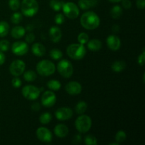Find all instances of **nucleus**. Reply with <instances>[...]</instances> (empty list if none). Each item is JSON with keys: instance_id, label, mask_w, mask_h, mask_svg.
I'll return each mask as SVG.
<instances>
[{"instance_id": "24", "label": "nucleus", "mask_w": 145, "mask_h": 145, "mask_svg": "<svg viewBox=\"0 0 145 145\" xmlns=\"http://www.w3.org/2000/svg\"><path fill=\"white\" fill-rule=\"evenodd\" d=\"M9 32V25L6 21H0V37L3 38L8 35Z\"/></svg>"}, {"instance_id": "6", "label": "nucleus", "mask_w": 145, "mask_h": 145, "mask_svg": "<svg viewBox=\"0 0 145 145\" xmlns=\"http://www.w3.org/2000/svg\"><path fill=\"white\" fill-rule=\"evenodd\" d=\"M57 70L61 76L65 78H69L73 74L72 64L67 59H62L57 64Z\"/></svg>"}, {"instance_id": "20", "label": "nucleus", "mask_w": 145, "mask_h": 145, "mask_svg": "<svg viewBox=\"0 0 145 145\" xmlns=\"http://www.w3.org/2000/svg\"><path fill=\"white\" fill-rule=\"evenodd\" d=\"M87 47L91 51H99L102 47V43L99 40L92 39L87 42Z\"/></svg>"}, {"instance_id": "39", "label": "nucleus", "mask_w": 145, "mask_h": 145, "mask_svg": "<svg viewBox=\"0 0 145 145\" xmlns=\"http://www.w3.org/2000/svg\"><path fill=\"white\" fill-rule=\"evenodd\" d=\"M35 35L33 33H29L25 36V41L28 43H32L34 40H35Z\"/></svg>"}, {"instance_id": "19", "label": "nucleus", "mask_w": 145, "mask_h": 145, "mask_svg": "<svg viewBox=\"0 0 145 145\" xmlns=\"http://www.w3.org/2000/svg\"><path fill=\"white\" fill-rule=\"evenodd\" d=\"M25 29L22 26H15L12 28L11 31V36L16 39H20L25 35Z\"/></svg>"}, {"instance_id": "36", "label": "nucleus", "mask_w": 145, "mask_h": 145, "mask_svg": "<svg viewBox=\"0 0 145 145\" xmlns=\"http://www.w3.org/2000/svg\"><path fill=\"white\" fill-rule=\"evenodd\" d=\"M10 42L7 40H2L0 41V51L6 52L9 49Z\"/></svg>"}, {"instance_id": "15", "label": "nucleus", "mask_w": 145, "mask_h": 145, "mask_svg": "<svg viewBox=\"0 0 145 145\" xmlns=\"http://www.w3.org/2000/svg\"><path fill=\"white\" fill-rule=\"evenodd\" d=\"M107 45L110 50L113 51H117L120 49L121 45V41L120 38L115 35H110L106 40Z\"/></svg>"}, {"instance_id": "23", "label": "nucleus", "mask_w": 145, "mask_h": 145, "mask_svg": "<svg viewBox=\"0 0 145 145\" xmlns=\"http://www.w3.org/2000/svg\"><path fill=\"white\" fill-rule=\"evenodd\" d=\"M122 14H123V9L121 7L118 5L114 6L110 10V16L115 19L120 18L122 16Z\"/></svg>"}, {"instance_id": "29", "label": "nucleus", "mask_w": 145, "mask_h": 145, "mask_svg": "<svg viewBox=\"0 0 145 145\" xmlns=\"http://www.w3.org/2000/svg\"><path fill=\"white\" fill-rule=\"evenodd\" d=\"M52 115L49 113H44L40 116V122L41 124L47 125L50 123L52 120Z\"/></svg>"}, {"instance_id": "14", "label": "nucleus", "mask_w": 145, "mask_h": 145, "mask_svg": "<svg viewBox=\"0 0 145 145\" xmlns=\"http://www.w3.org/2000/svg\"><path fill=\"white\" fill-rule=\"evenodd\" d=\"M65 90L69 95L76 96L82 92V88L79 82H70L65 86Z\"/></svg>"}, {"instance_id": "22", "label": "nucleus", "mask_w": 145, "mask_h": 145, "mask_svg": "<svg viewBox=\"0 0 145 145\" xmlns=\"http://www.w3.org/2000/svg\"><path fill=\"white\" fill-rule=\"evenodd\" d=\"M126 67V64L124 61H116L111 65V68L115 72H120Z\"/></svg>"}, {"instance_id": "32", "label": "nucleus", "mask_w": 145, "mask_h": 145, "mask_svg": "<svg viewBox=\"0 0 145 145\" xmlns=\"http://www.w3.org/2000/svg\"><path fill=\"white\" fill-rule=\"evenodd\" d=\"M126 137H127L126 133L124 131H123V130H120V131H118L116 133L115 139H116V141L118 143H121L123 142L126 140Z\"/></svg>"}, {"instance_id": "27", "label": "nucleus", "mask_w": 145, "mask_h": 145, "mask_svg": "<svg viewBox=\"0 0 145 145\" xmlns=\"http://www.w3.org/2000/svg\"><path fill=\"white\" fill-rule=\"evenodd\" d=\"M24 78L27 82H33L37 78L36 73L33 70H28L24 73Z\"/></svg>"}, {"instance_id": "12", "label": "nucleus", "mask_w": 145, "mask_h": 145, "mask_svg": "<svg viewBox=\"0 0 145 145\" xmlns=\"http://www.w3.org/2000/svg\"><path fill=\"white\" fill-rule=\"evenodd\" d=\"M36 135L38 138L43 142L49 143L52 140V135L51 132L48 128L44 127H40L37 130Z\"/></svg>"}, {"instance_id": "2", "label": "nucleus", "mask_w": 145, "mask_h": 145, "mask_svg": "<svg viewBox=\"0 0 145 145\" xmlns=\"http://www.w3.org/2000/svg\"><path fill=\"white\" fill-rule=\"evenodd\" d=\"M67 53L68 56L75 60H79L84 57L86 50L84 45L82 44H71L67 48Z\"/></svg>"}, {"instance_id": "42", "label": "nucleus", "mask_w": 145, "mask_h": 145, "mask_svg": "<svg viewBox=\"0 0 145 145\" xmlns=\"http://www.w3.org/2000/svg\"><path fill=\"white\" fill-rule=\"evenodd\" d=\"M137 8L140 9H144L145 6V0H137L136 1Z\"/></svg>"}, {"instance_id": "37", "label": "nucleus", "mask_w": 145, "mask_h": 145, "mask_svg": "<svg viewBox=\"0 0 145 145\" xmlns=\"http://www.w3.org/2000/svg\"><path fill=\"white\" fill-rule=\"evenodd\" d=\"M65 21V16H64L63 14H58L55 16V22L58 25H60L62 24Z\"/></svg>"}, {"instance_id": "30", "label": "nucleus", "mask_w": 145, "mask_h": 145, "mask_svg": "<svg viewBox=\"0 0 145 145\" xmlns=\"http://www.w3.org/2000/svg\"><path fill=\"white\" fill-rule=\"evenodd\" d=\"M50 56L52 59H55V60H58V59H60L62 57L63 54H62V51L55 48V49H52L50 52Z\"/></svg>"}, {"instance_id": "25", "label": "nucleus", "mask_w": 145, "mask_h": 145, "mask_svg": "<svg viewBox=\"0 0 145 145\" xmlns=\"http://www.w3.org/2000/svg\"><path fill=\"white\" fill-rule=\"evenodd\" d=\"M86 109H87V103L84 101H80L76 105L75 111L77 114L82 115L86 112Z\"/></svg>"}, {"instance_id": "31", "label": "nucleus", "mask_w": 145, "mask_h": 145, "mask_svg": "<svg viewBox=\"0 0 145 145\" xmlns=\"http://www.w3.org/2000/svg\"><path fill=\"white\" fill-rule=\"evenodd\" d=\"M23 15L19 12H15L12 14L11 17V21L13 24H18L22 21Z\"/></svg>"}, {"instance_id": "26", "label": "nucleus", "mask_w": 145, "mask_h": 145, "mask_svg": "<svg viewBox=\"0 0 145 145\" xmlns=\"http://www.w3.org/2000/svg\"><path fill=\"white\" fill-rule=\"evenodd\" d=\"M47 86L52 91H58L61 88V84L59 81L52 79L48 82L47 83Z\"/></svg>"}, {"instance_id": "17", "label": "nucleus", "mask_w": 145, "mask_h": 145, "mask_svg": "<svg viewBox=\"0 0 145 145\" xmlns=\"http://www.w3.org/2000/svg\"><path fill=\"white\" fill-rule=\"evenodd\" d=\"M54 133L55 135L58 137L63 138L65 137L69 133V129L65 125L63 124H58L55 126L54 129Z\"/></svg>"}, {"instance_id": "21", "label": "nucleus", "mask_w": 145, "mask_h": 145, "mask_svg": "<svg viewBox=\"0 0 145 145\" xmlns=\"http://www.w3.org/2000/svg\"><path fill=\"white\" fill-rule=\"evenodd\" d=\"M96 3L97 0H79L78 4L82 9L86 10L96 5Z\"/></svg>"}, {"instance_id": "35", "label": "nucleus", "mask_w": 145, "mask_h": 145, "mask_svg": "<svg viewBox=\"0 0 145 145\" xmlns=\"http://www.w3.org/2000/svg\"><path fill=\"white\" fill-rule=\"evenodd\" d=\"M8 6L11 10L16 11L20 8L21 3H20L19 0H9L8 1Z\"/></svg>"}, {"instance_id": "48", "label": "nucleus", "mask_w": 145, "mask_h": 145, "mask_svg": "<svg viewBox=\"0 0 145 145\" xmlns=\"http://www.w3.org/2000/svg\"><path fill=\"white\" fill-rule=\"evenodd\" d=\"M110 145H119V143L116 142V143H111V144H110Z\"/></svg>"}, {"instance_id": "13", "label": "nucleus", "mask_w": 145, "mask_h": 145, "mask_svg": "<svg viewBox=\"0 0 145 145\" xmlns=\"http://www.w3.org/2000/svg\"><path fill=\"white\" fill-rule=\"evenodd\" d=\"M72 116H73V112L72 109L69 108H58L55 112V117L57 120H62V121L69 120L72 117Z\"/></svg>"}, {"instance_id": "8", "label": "nucleus", "mask_w": 145, "mask_h": 145, "mask_svg": "<svg viewBox=\"0 0 145 145\" xmlns=\"http://www.w3.org/2000/svg\"><path fill=\"white\" fill-rule=\"evenodd\" d=\"M41 90L33 85H27L22 89V94L26 99L30 101L35 100L40 96Z\"/></svg>"}, {"instance_id": "47", "label": "nucleus", "mask_w": 145, "mask_h": 145, "mask_svg": "<svg viewBox=\"0 0 145 145\" xmlns=\"http://www.w3.org/2000/svg\"><path fill=\"white\" fill-rule=\"evenodd\" d=\"M109 1L113 3H116V2H120V1H121L122 0H109Z\"/></svg>"}, {"instance_id": "18", "label": "nucleus", "mask_w": 145, "mask_h": 145, "mask_svg": "<svg viewBox=\"0 0 145 145\" xmlns=\"http://www.w3.org/2000/svg\"><path fill=\"white\" fill-rule=\"evenodd\" d=\"M31 50H32V52L35 56L38 57H42L43 55H45V52H46V49H45V46L42 44L40 43V42L34 43L32 45Z\"/></svg>"}, {"instance_id": "40", "label": "nucleus", "mask_w": 145, "mask_h": 145, "mask_svg": "<svg viewBox=\"0 0 145 145\" xmlns=\"http://www.w3.org/2000/svg\"><path fill=\"white\" fill-rule=\"evenodd\" d=\"M122 5H123V8L125 9H130L132 7V3L130 0H122Z\"/></svg>"}, {"instance_id": "28", "label": "nucleus", "mask_w": 145, "mask_h": 145, "mask_svg": "<svg viewBox=\"0 0 145 145\" xmlns=\"http://www.w3.org/2000/svg\"><path fill=\"white\" fill-rule=\"evenodd\" d=\"M64 2L59 0H51L50 2V7L55 11H59L62 8Z\"/></svg>"}, {"instance_id": "45", "label": "nucleus", "mask_w": 145, "mask_h": 145, "mask_svg": "<svg viewBox=\"0 0 145 145\" xmlns=\"http://www.w3.org/2000/svg\"><path fill=\"white\" fill-rule=\"evenodd\" d=\"M5 55H4L3 52L0 51V66L2 65L5 62Z\"/></svg>"}, {"instance_id": "11", "label": "nucleus", "mask_w": 145, "mask_h": 145, "mask_svg": "<svg viewBox=\"0 0 145 145\" xmlns=\"http://www.w3.org/2000/svg\"><path fill=\"white\" fill-rule=\"evenodd\" d=\"M11 51L14 54L18 56L25 55L28 51V45L26 42L23 41H17L13 43L11 46Z\"/></svg>"}, {"instance_id": "7", "label": "nucleus", "mask_w": 145, "mask_h": 145, "mask_svg": "<svg viewBox=\"0 0 145 145\" xmlns=\"http://www.w3.org/2000/svg\"><path fill=\"white\" fill-rule=\"evenodd\" d=\"M62 10L67 18L70 19H75L79 16V9L77 5L73 2H67L64 3L62 6Z\"/></svg>"}, {"instance_id": "9", "label": "nucleus", "mask_w": 145, "mask_h": 145, "mask_svg": "<svg viewBox=\"0 0 145 145\" xmlns=\"http://www.w3.org/2000/svg\"><path fill=\"white\" fill-rule=\"evenodd\" d=\"M25 69V64L21 59H16L11 62L9 67L10 73L14 76H18L22 74Z\"/></svg>"}, {"instance_id": "4", "label": "nucleus", "mask_w": 145, "mask_h": 145, "mask_svg": "<svg viewBox=\"0 0 145 145\" xmlns=\"http://www.w3.org/2000/svg\"><path fill=\"white\" fill-rule=\"evenodd\" d=\"M36 71L41 76H50L55 73V66L51 61L44 59L37 64Z\"/></svg>"}, {"instance_id": "5", "label": "nucleus", "mask_w": 145, "mask_h": 145, "mask_svg": "<svg viewBox=\"0 0 145 145\" xmlns=\"http://www.w3.org/2000/svg\"><path fill=\"white\" fill-rule=\"evenodd\" d=\"M91 119L86 115H82L78 117L75 121L76 129L81 133H87L91 127Z\"/></svg>"}, {"instance_id": "3", "label": "nucleus", "mask_w": 145, "mask_h": 145, "mask_svg": "<svg viewBox=\"0 0 145 145\" xmlns=\"http://www.w3.org/2000/svg\"><path fill=\"white\" fill-rule=\"evenodd\" d=\"M20 7L23 15L27 17L33 16L37 14L39 8L36 0H23Z\"/></svg>"}, {"instance_id": "16", "label": "nucleus", "mask_w": 145, "mask_h": 145, "mask_svg": "<svg viewBox=\"0 0 145 145\" xmlns=\"http://www.w3.org/2000/svg\"><path fill=\"white\" fill-rule=\"evenodd\" d=\"M49 35L52 42H58L62 38V31L57 26H52L49 31Z\"/></svg>"}, {"instance_id": "10", "label": "nucleus", "mask_w": 145, "mask_h": 145, "mask_svg": "<svg viewBox=\"0 0 145 145\" xmlns=\"http://www.w3.org/2000/svg\"><path fill=\"white\" fill-rule=\"evenodd\" d=\"M56 103V96L52 91H46L42 95L41 103L46 108H50Z\"/></svg>"}, {"instance_id": "41", "label": "nucleus", "mask_w": 145, "mask_h": 145, "mask_svg": "<svg viewBox=\"0 0 145 145\" xmlns=\"http://www.w3.org/2000/svg\"><path fill=\"white\" fill-rule=\"evenodd\" d=\"M137 62H138L139 65L140 66H143L144 63V51L143 50L142 53L140 54V56L138 57V59H137Z\"/></svg>"}, {"instance_id": "43", "label": "nucleus", "mask_w": 145, "mask_h": 145, "mask_svg": "<svg viewBox=\"0 0 145 145\" xmlns=\"http://www.w3.org/2000/svg\"><path fill=\"white\" fill-rule=\"evenodd\" d=\"M31 109L33 111H38L40 109V105L39 103H34L31 106Z\"/></svg>"}, {"instance_id": "1", "label": "nucleus", "mask_w": 145, "mask_h": 145, "mask_svg": "<svg viewBox=\"0 0 145 145\" xmlns=\"http://www.w3.org/2000/svg\"><path fill=\"white\" fill-rule=\"evenodd\" d=\"M80 23L85 29L93 30L99 27L100 24V18L93 11H87L82 15Z\"/></svg>"}, {"instance_id": "44", "label": "nucleus", "mask_w": 145, "mask_h": 145, "mask_svg": "<svg viewBox=\"0 0 145 145\" xmlns=\"http://www.w3.org/2000/svg\"><path fill=\"white\" fill-rule=\"evenodd\" d=\"M81 141H82V137H81V135H75L74 137L72 142H73L74 144H78V143L80 142Z\"/></svg>"}, {"instance_id": "38", "label": "nucleus", "mask_w": 145, "mask_h": 145, "mask_svg": "<svg viewBox=\"0 0 145 145\" xmlns=\"http://www.w3.org/2000/svg\"><path fill=\"white\" fill-rule=\"evenodd\" d=\"M11 84L14 88H19L22 84V82L18 77H14L11 81Z\"/></svg>"}, {"instance_id": "34", "label": "nucleus", "mask_w": 145, "mask_h": 145, "mask_svg": "<svg viewBox=\"0 0 145 145\" xmlns=\"http://www.w3.org/2000/svg\"><path fill=\"white\" fill-rule=\"evenodd\" d=\"M89 37L88 34H86V33H81L79 35H78V41L80 44L82 45H84V44L87 43V42L89 41Z\"/></svg>"}, {"instance_id": "33", "label": "nucleus", "mask_w": 145, "mask_h": 145, "mask_svg": "<svg viewBox=\"0 0 145 145\" xmlns=\"http://www.w3.org/2000/svg\"><path fill=\"white\" fill-rule=\"evenodd\" d=\"M85 144L87 145H96L98 144L97 140L94 136L91 135H86L84 139Z\"/></svg>"}, {"instance_id": "46", "label": "nucleus", "mask_w": 145, "mask_h": 145, "mask_svg": "<svg viewBox=\"0 0 145 145\" xmlns=\"http://www.w3.org/2000/svg\"><path fill=\"white\" fill-rule=\"evenodd\" d=\"M112 31H113V33H118L120 31V28H119L118 25H114L112 28Z\"/></svg>"}]
</instances>
